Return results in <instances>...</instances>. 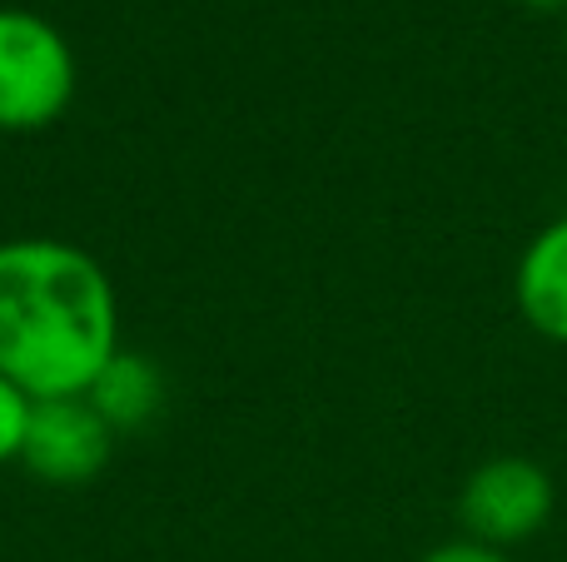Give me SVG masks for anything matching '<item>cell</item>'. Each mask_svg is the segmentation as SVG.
Here are the masks:
<instances>
[{"label":"cell","instance_id":"cell-1","mask_svg":"<svg viewBox=\"0 0 567 562\" xmlns=\"http://www.w3.org/2000/svg\"><path fill=\"white\" fill-rule=\"evenodd\" d=\"M120 294L90 249L0 239V374L30 398H75L120 354Z\"/></svg>","mask_w":567,"mask_h":562},{"label":"cell","instance_id":"cell-2","mask_svg":"<svg viewBox=\"0 0 567 562\" xmlns=\"http://www.w3.org/2000/svg\"><path fill=\"white\" fill-rule=\"evenodd\" d=\"M75 45L55 20L0 6V135H40L75 105Z\"/></svg>","mask_w":567,"mask_h":562},{"label":"cell","instance_id":"cell-3","mask_svg":"<svg viewBox=\"0 0 567 562\" xmlns=\"http://www.w3.org/2000/svg\"><path fill=\"white\" fill-rule=\"evenodd\" d=\"M553 508H558L553 473L528 454L483 458L458 488L463 538H473L483 548H498V553L538 538L553 523Z\"/></svg>","mask_w":567,"mask_h":562},{"label":"cell","instance_id":"cell-4","mask_svg":"<svg viewBox=\"0 0 567 562\" xmlns=\"http://www.w3.org/2000/svg\"><path fill=\"white\" fill-rule=\"evenodd\" d=\"M115 428L100 418L85 394L75 398H35L20 448V468L45 488H85L115 458Z\"/></svg>","mask_w":567,"mask_h":562},{"label":"cell","instance_id":"cell-5","mask_svg":"<svg viewBox=\"0 0 567 562\" xmlns=\"http://www.w3.org/2000/svg\"><path fill=\"white\" fill-rule=\"evenodd\" d=\"M513 304L538 339L567 348V215L548 219L513 264Z\"/></svg>","mask_w":567,"mask_h":562},{"label":"cell","instance_id":"cell-6","mask_svg":"<svg viewBox=\"0 0 567 562\" xmlns=\"http://www.w3.org/2000/svg\"><path fill=\"white\" fill-rule=\"evenodd\" d=\"M85 398L100 408V418L115 434H130V428H145L159 414V404H165V374H159V364L150 354L120 348L95 374V384L85 388Z\"/></svg>","mask_w":567,"mask_h":562},{"label":"cell","instance_id":"cell-7","mask_svg":"<svg viewBox=\"0 0 567 562\" xmlns=\"http://www.w3.org/2000/svg\"><path fill=\"white\" fill-rule=\"evenodd\" d=\"M30 408L35 398L20 394L6 374H0V468L20 464V448H25V428H30Z\"/></svg>","mask_w":567,"mask_h":562},{"label":"cell","instance_id":"cell-8","mask_svg":"<svg viewBox=\"0 0 567 562\" xmlns=\"http://www.w3.org/2000/svg\"><path fill=\"white\" fill-rule=\"evenodd\" d=\"M419 562H513L508 553H498V548H483L473 543V538H453V543H439L429 548Z\"/></svg>","mask_w":567,"mask_h":562},{"label":"cell","instance_id":"cell-9","mask_svg":"<svg viewBox=\"0 0 567 562\" xmlns=\"http://www.w3.org/2000/svg\"><path fill=\"white\" fill-rule=\"evenodd\" d=\"M523 10H538V15H553V10H567V0H513Z\"/></svg>","mask_w":567,"mask_h":562}]
</instances>
